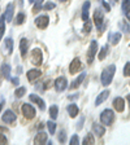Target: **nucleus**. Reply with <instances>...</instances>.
Here are the masks:
<instances>
[{
    "mask_svg": "<svg viewBox=\"0 0 130 145\" xmlns=\"http://www.w3.org/2000/svg\"><path fill=\"white\" fill-rule=\"evenodd\" d=\"M115 71H116V66L115 65H109L102 72V76H100V80H102V84L103 86H109L113 80V76H115Z\"/></svg>",
    "mask_w": 130,
    "mask_h": 145,
    "instance_id": "nucleus-1",
    "label": "nucleus"
},
{
    "mask_svg": "<svg viewBox=\"0 0 130 145\" xmlns=\"http://www.w3.org/2000/svg\"><path fill=\"white\" fill-rule=\"evenodd\" d=\"M113 121H115V113L111 109H106L102 112V114H100V122L102 123H104L106 126H111Z\"/></svg>",
    "mask_w": 130,
    "mask_h": 145,
    "instance_id": "nucleus-2",
    "label": "nucleus"
},
{
    "mask_svg": "<svg viewBox=\"0 0 130 145\" xmlns=\"http://www.w3.org/2000/svg\"><path fill=\"white\" fill-rule=\"evenodd\" d=\"M31 62L35 65V66H39L43 62V56H42V51L39 48H34L31 51Z\"/></svg>",
    "mask_w": 130,
    "mask_h": 145,
    "instance_id": "nucleus-3",
    "label": "nucleus"
},
{
    "mask_svg": "<svg viewBox=\"0 0 130 145\" xmlns=\"http://www.w3.org/2000/svg\"><path fill=\"white\" fill-rule=\"evenodd\" d=\"M21 110H22V114H24V117L26 118V119H33V118L35 117V109H34L30 104H24Z\"/></svg>",
    "mask_w": 130,
    "mask_h": 145,
    "instance_id": "nucleus-4",
    "label": "nucleus"
},
{
    "mask_svg": "<svg viewBox=\"0 0 130 145\" xmlns=\"http://www.w3.org/2000/svg\"><path fill=\"white\" fill-rule=\"evenodd\" d=\"M96 52H98V43L95 42V40H92V42L90 43V48H88V52H87V62H88V65L92 63Z\"/></svg>",
    "mask_w": 130,
    "mask_h": 145,
    "instance_id": "nucleus-5",
    "label": "nucleus"
},
{
    "mask_svg": "<svg viewBox=\"0 0 130 145\" xmlns=\"http://www.w3.org/2000/svg\"><path fill=\"white\" fill-rule=\"evenodd\" d=\"M103 21H104L103 12H102L100 9H98L96 12L94 13V22H95V26L98 27V30H100V31L103 29Z\"/></svg>",
    "mask_w": 130,
    "mask_h": 145,
    "instance_id": "nucleus-6",
    "label": "nucleus"
},
{
    "mask_svg": "<svg viewBox=\"0 0 130 145\" xmlns=\"http://www.w3.org/2000/svg\"><path fill=\"white\" fill-rule=\"evenodd\" d=\"M67 87H68V82L64 76H60V78H57L55 80V88H56L57 92H63Z\"/></svg>",
    "mask_w": 130,
    "mask_h": 145,
    "instance_id": "nucleus-7",
    "label": "nucleus"
},
{
    "mask_svg": "<svg viewBox=\"0 0 130 145\" xmlns=\"http://www.w3.org/2000/svg\"><path fill=\"white\" fill-rule=\"evenodd\" d=\"M48 24H49V18L47 17V16H39V17L35 20V25L39 29H46V27L48 26Z\"/></svg>",
    "mask_w": 130,
    "mask_h": 145,
    "instance_id": "nucleus-8",
    "label": "nucleus"
},
{
    "mask_svg": "<svg viewBox=\"0 0 130 145\" xmlns=\"http://www.w3.org/2000/svg\"><path fill=\"white\" fill-rule=\"evenodd\" d=\"M16 121V114L12 110H5L3 114V122L4 123H13Z\"/></svg>",
    "mask_w": 130,
    "mask_h": 145,
    "instance_id": "nucleus-9",
    "label": "nucleus"
},
{
    "mask_svg": "<svg viewBox=\"0 0 130 145\" xmlns=\"http://www.w3.org/2000/svg\"><path fill=\"white\" fill-rule=\"evenodd\" d=\"M82 63H81V60L79 58H74V60L72 61V63L69 65V71L70 74H76L77 71H78L79 69H81Z\"/></svg>",
    "mask_w": 130,
    "mask_h": 145,
    "instance_id": "nucleus-10",
    "label": "nucleus"
},
{
    "mask_svg": "<svg viewBox=\"0 0 130 145\" xmlns=\"http://www.w3.org/2000/svg\"><path fill=\"white\" fill-rule=\"evenodd\" d=\"M29 48V40L26 38H22L21 42H20V52H21V57L25 58L26 57V52Z\"/></svg>",
    "mask_w": 130,
    "mask_h": 145,
    "instance_id": "nucleus-11",
    "label": "nucleus"
},
{
    "mask_svg": "<svg viewBox=\"0 0 130 145\" xmlns=\"http://www.w3.org/2000/svg\"><path fill=\"white\" fill-rule=\"evenodd\" d=\"M13 12H15V7H13L12 3H9L8 7L5 9V13H4V17H5V21L7 22H11L13 18Z\"/></svg>",
    "mask_w": 130,
    "mask_h": 145,
    "instance_id": "nucleus-12",
    "label": "nucleus"
},
{
    "mask_svg": "<svg viewBox=\"0 0 130 145\" xmlns=\"http://www.w3.org/2000/svg\"><path fill=\"white\" fill-rule=\"evenodd\" d=\"M113 106H115V109L117 110V112H124V108H125V101L122 97H116L115 101H113Z\"/></svg>",
    "mask_w": 130,
    "mask_h": 145,
    "instance_id": "nucleus-13",
    "label": "nucleus"
},
{
    "mask_svg": "<svg viewBox=\"0 0 130 145\" xmlns=\"http://www.w3.org/2000/svg\"><path fill=\"white\" fill-rule=\"evenodd\" d=\"M29 99H30V101H33V103H35L36 105L39 106V109H40V110H44V109H46L44 101H43V100L40 99L39 96H36V95H30V96H29Z\"/></svg>",
    "mask_w": 130,
    "mask_h": 145,
    "instance_id": "nucleus-14",
    "label": "nucleus"
},
{
    "mask_svg": "<svg viewBox=\"0 0 130 145\" xmlns=\"http://www.w3.org/2000/svg\"><path fill=\"white\" fill-rule=\"evenodd\" d=\"M90 1H85L83 3V7H82V20L83 21H87V20H90L88 18V12H90Z\"/></svg>",
    "mask_w": 130,
    "mask_h": 145,
    "instance_id": "nucleus-15",
    "label": "nucleus"
},
{
    "mask_svg": "<svg viewBox=\"0 0 130 145\" xmlns=\"http://www.w3.org/2000/svg\"><path fill=\"white\" fill-rule=\"evenodd\" d=\"M92 131H94V133H96V136H99V137H102V136L106 133V128H104L102 124H99V123L92 124Z\"/></svg>",
    "mask_w": 130,
    "mask_h": 145,
    "instance_id": "nucleus-16",
    "label": "nucleus"
},
{
    "mask_svg": "<svg viewBox=\"0 0 130 145\" xmlns=\"http://www.w3.org/2000/svg\"><path fill=\"white\" fill-rule=\"evenodd\" d=\"M67 110H68V113H69V115L72 118H76L77 115H78V113H79V109H78V106H77L76 104H70V105H68Z\"/></svg>",
    "mask_w": 130,
    "mask_h": 145,
    "instance_id": "nucleus-17",
    "label": "nucleus"
},
{
    "mask_svg": "<svg viewBox=\"0 0 130 145\" xmlns=\"http://www.w3.org/2000/svg\"><path fill=\"white\" fill-rule=\"evenodd\" d=\"M109 96V91H103V92H102V93H100L99 95V96H98L96 97V101H95V105H96V106H99L100 105V104H103L104 103V101H106V100H107V97H108Z\"/></svg>",
    "mask_w": 130,
    "mask_h": 145,
    "instance_id": "nucleus-18",
    "label": "nucleus"
},
{
    "mask_svg": "<svg viewBox=\"0 0 130 145\" xmlns=\"http://www.w3.org/2000/svg\"><path fill=\"white\" fill-rule=\"evenodd\" d=\"M121 38H122V35H121V33H115V34H109V36H108V39L111 40V44H113V45H116V44H118V42L121 40Z\"/></svg>",
    "mask_w": 130,
    "mask_h": 145,
    "instance_id": "nucleus-19",
    "label": "nucleus"
},
{
    "mask_svg": "<svg viewBox=\"0 0 130 145\" xmlns=\"http://www.w3.org/2000/svg\"><path fill=\"white\" fill-rule=\"evenodd\" d=\"M85 78H86V72H81L78 78H77L76 80L73 82L72 84H70V88H72V89H74V88H77L78 86H81V83L85 80Z\"/></svg>",
    "mask_w": 130,
    "mask_h": 145,
    "instance_id": "nucleus-20",
    "label": "nucleus"
},
{
    "mask_svg": "<svg viewBox=\"0 0 130 145\" xmlns=\"http://www.w3.org/2000/svg\"><path fill=\"white\" fill-rule=\"evenodd\" d=\"M40 74H42V72L38 69H33V70H30V71H27V79L30 82H33V80H35L36 78H39Z\"/></svg>",
    "mask_w": 130,
    "mask_h": 145,
    "instance_id": "nucleus-21",
    "label": "nucleus"
},
{
    "mask_svg": "<svg viewBox=\"0 0 130 145\" xmlns=\"http://www.w3.org/2000/svg\"><path fill=\"white\" fill-rule=\"evenodd\" d=\"M35 144H44V142H47V133L46 132H39L36 133L35 136Z\"/></svg>",
    "mask_w": 130,
    "mask_h": 145,
    "instance_id": "nucleus-22",
    "label": "nucleus"
},
{
    "mask_svg": "<svg viewBox=\"0 0 130 145\" xmlns=\"http://www.w3.org/2000/svg\"><path fill=\"white\" fill-rule=\"evenodd\" d=\"M4 49H5L7 54H11L13 51V40L11 38H7L5 43H4Z\"/></svg>",
    "mask_w": 130,
    "mask_h": 145,
    "instance_id": "nucleus-23",
    "label": "nucleus"
},
{
    "mask_svg": "<svg viewBox=\"0 0 130 145\" xmlns=\"http://www.w3.org/2000/svg\"><path fill=\"white\" fill-rule=\"evenodd\" d=\"M1 72H3V75L5 79H11V66H9L8 63H3Z\"/></svg>",
    "mask_w": 130,
    "mask_h": 145,
    "instance_id": "nucleus-24",
    "label": "nucleus"
},
{
    "mask_svg": "<svg viewBox=\"0 0 130 145\" xmlns=\"http://www.w3.org/2000/svg\"><path fill=\"white\" fill-rule=\"evenodd\" d=\"M4 30H5V17L3 14L1 18H0V40H1V38L4 35Z\"/></svg>",
    "mask_w": 130,
    "mask_h": 145,
    "instance_id": "nucleus-25",
    "label": "nucleus"
},
{
    "mask_svg": "<svg viewBox=\"0 0 130 145\" xmlns=\"http://www.w3.org/2000/svg\"><path fill=\"white\" fill-rule=\"evenodd\" d=\"M57 114H59V108L56 105H52L51 108H49V115H51V118L52 119H56Z\"/></svg>",
    "mask_w": 130,
    "mask_h": 145,
    "instance_id": "nucleus-26",
    "label": "nucleus"
},
{
    "mask_svg": "<svg viewBox=\"0 0 130 145\" xmlns=\"http://www.w3.org/2000/svg\"><path fill=\"white\" fill-rule=\"evenodd\" d=\"M82 144H85V145H92V144H95L94 136L91 135V133H88V135L86 136L85 139H83V141H82Z\"/></svg>",
    "mask_w": 130,
    "mask_h": 145,
    "instance_id": "nucleus-27",
    "label": "nucleus"
},
{
    "mask_svg": "<svg viewBox=\"0 0 130 145\" xmlns=\"http://www.w3.org/2000/svg\"><path fill=\"white\" fill-rule=\"evenodd\" d=\"M118 26H120V29H121L125 34H130V26L127 25L126 21H121L120 24H118Z\"/></svg>",
    "mask_w": 130,
    "mask_h": 145,
    "instance_id": "nucleus-28",
    "label": "nucleus"
},
{
    "mask_svg": "<svg viewBox=\"0 0 130 145\" xmlns=\"http://www.w3.org/2000/svg\"><path fill=\"white\" fill-rule=\"evenodd\" d=\"M121 8H122V12H124L125 14H126L127 12H130V0H122Z\"/></svg>",
    "mask_w": 130,
    "mask_h": 145,
    "instance_id": "nucleus-29",
    "label": "nucleus"
},
{
    "mask_svg": "<svg viewBox=\"0 0 130 145\" xmlns=\"http://www.w3.org/2000/svg\"><path fill=\"white\" fill-rule=\"evenodd\" d=\"M107 53H108V45H104V47H102V49L99 52V60H104Z\"/></svg>",
    "mask_w": 130,
    "mask_h": 145,
    "instance_id": "nucleus-30",
    "label": "nucleus"
},
{
    "mask_svg": "<svg viewBox=\"0 0 130 145\" xmlns=\"http://www.w3.org/2000/svg\"><path fill=\"white\" fill-rule=\"evenodd\" d=\"M25 92H26V88H25V87H20V88H17V89H16L15 96L17 97V99H21V97L25 95Z\"/></svg>",
    "mask_w": 130,
    "mask_h": 145,
    "instance_id": "nucleus-31",
    "label": "nucleus"
},
{
    "mask_svg": "<svg viewBox=\"0 0 130 145\" xmlns=\"http://www.w3.org/2000/svg\"><path fill=\"white\" fill-rule=\"evenodd\" d=\"M25 22V14L24 13H18L17 17H16V25H22Z\"/></svg>",
    "mask_w": 130,
    "mask_h": 145,
    "instance_id": "nucleus-32",
    "label": "nucleus"
},
{
    "mask_svg": "<svg viewBox=\"0 0 130 145\" xmlns=\"http://www.w3.org/2000/svg\"><path fill=\"white\" fill-rule=\"evenodd\" d=\"M47 127H48L49 133H51V135H53L55 130H56V123H55V122H52V121H49V122H47Z\"/></svg>",
    "mask_w": 130,
    "mask_h": 145,
    "instance_id": "nucleus-33",
    "label": "nucleus"
},
{
    "mask_svg": "<svg viewBox=\"0 0 130 145\" xmlns=\"http://www.w3.org/2000/svg\"><path fill=\"white\" fill-rule=\"evenodd\" d=\"M42 9H44V10H52V9H55V3L47 1V3H46L42 7Z\"/></svg>",
    "mask_w": 130,
    "mask_h": 145,
    "instance_id": "nucleus-34",
    "label": "nucleus"
},
{
    "mask_svg": "<svg viewBox=\"0 0 130 145\" xmlns=\"http://www.w3.org/2000/svg\"><path fill=\"white\" fill-rule=\"evenodd\" d=\"M59 141L60 142H65L67 141V132L64 130L60 131V133H59Z\"/></svg>",
    "mask_w": 130,
    "mask_h": 145,
    "instance_id": "nucleus-35",
    "label": "nucleus"
},
{
    "mask_svg": "<svg viewBox=\"0 0 130 145\" xmlns=\"http://www.w3.org/2000/svg\"><path fill=\"white\" fill-rule=\"evenodd\" d=\"M83 30H85V33H90V31H91V22H90V20L85 21V26H83Z\"/></svg>",
    "mask_w": 130,
    "mask_h": 145,
    "instance_id": "nucleus-36",
    "label": "nucleus"
},
{
    "mask_svg": "<svg viewBox=\"0 0 130 145\" xmlns=\"http://www.w3.org/2000/svg\"><path fill=\"white\" fill-rule=\"evenodd\" d=\"M78 142H79L78 135H73L72 139H70V142H69V144H70V145H76V144H78Z\"/></svg>",
    "mask_w": 130,
    "mask_h": 145,
    "instance_id": "nucleus-37",
    "label": "nucleus"
},
{
    "mask_svg": "<svg viewBox=\"0 0 130 145\" xmlns=\"http://www.w3.org/2000/svg\"><path fill=\"white\" fill-rule=\"evenodd\" d=\"M124 75L125 76H130V62H127L124 67Z\"/></svg>",
    "mask_w": 130,
    "mask_h": 145,
    "instance_id": "nucleus-38",
    "label": "nucleus"
},
{
    "mask_svg": "<svg viewBox=\"0 0 130 145\" xmlns=\"http://www.w3.org/2000/svg\"><path fill=\"white\" fill-rule=\"evenodd\" d=\"M99 1H100V3H102V5H103L104 8H106V10H108V12H109V10H111V7H109V4H107L106 1H104V0H99Z\"/></svg>",
    "mask_w": 130,
    "mask_h": 145,
    "instance_id": "nucleus-39",
    "label": "nucleus"
},
{
    "mask_svg": "<svg viewBox=\"0 0 130 145\" xmlns=\"http://www.w3.org/2000/svg\"><path fill=\"white\" fill-rule=\"evenodd\" d=\"M7 142H8L7 137L3 135V133H0V144H7Z\"/></svg>",
    "mask_w": 130,
    "mask_h": 145,
    "instance_id": "nucleus-40",
    "label": "nucleus"
},
{
    "mask_svg": "<svg viewBox=\"0 0 130 145\" xmlns=\"http://www.w3.org/2000/svg\"><path fill=\"white\" fill-rule=\"evenodd\" d=\"M83 121H85V118L81 117V121H79V123L77 124V128H78V130H81L82 128V126H83Z\"/></svg>",
    "mask_w": 130,
    "mask_h": 145,
    "instance_id": "nucleus-41",
    "label": "nucleus"
},
{
    "mask_svg": "<svg viewBox=\"0 0 130 145\" xmlns=\"http://www.w3.org/2000/svg\"><path fill=\"white\" fill-rule=\"evenodd\" d=\"M11 80H12V83H13V84H16V86L20 84V79H18V78H12Z\"/></svg>",
    "mask_w": 130,
    "mask_h": 145,
    "instance_id": "nucleus-42",
    "label": "nucleus"
},
{
    "mask_svg": "<svg viewBox=\"0 0 130 145\" xmlns=\"http://www.w3.org/2000/svg\"><path fill=\"white\" fill-rule=\"evenodd\" d=\"M4 103H5V100H1V103H0V113H1V110H3V108H4Z\"/></svg>",
    "mask_w": 130,
    "mask_h": 145,
    "instance_id": "nucleus-43",
    "label": "nucleus"
},
{
    "mask_svg": "<svg viewBox=\"0 0 130 145\" xmlns=\"http://www.w3.org/2000/svg\"><path fill=\"white\" fill-rule=\"evenodd\" d=\"M36 3H38V4H42V3H43V0H36Z\"/></svg>",
    "mask_w": 130,
    "mask_h": 145,
    "instance_id": "nucleus-44",
    "label": "nucleus"
},
{
    "mask_svg": "<svg viewBox=\"0 0 130 145\" xmlns=\"http://www.w3.org/2000/svg\"><path fill=\"white\" fill-rule=\"evenodd\" d=\"M126 99H127V101H129V105H130V95H127Z\"/></svg>",
    "mask_w": 130,
    "mask_h": 145,
    "instance_id": "nucleus-45",
    "label": "nucleus"
},
{
    "mask_svg": "<svg viewBox=\"0 0 130 145\" xmlns=\"http://www.w3.org/2000/svg\"><path fill=\"white\" fill-rule=\"evenodd\" d=\"M126 17H127V18H129V20H130V12H127V13H126Z\"/></svg>",
    "mask_w": 130,
    "mask_h": 145,
    "instance_id": "nucleus-46",
    "label": "nucleus"
},
{
    "mask_svg": "<svg viewBox=\"0 0 130 145\" xmlns=\"http://www.w3.org/2000/svg\"><path fill=\"white\" fill-rule=\"evenodd\" d=\"M29 3H34V0H29Z\"/></svg>",
    "mask_w": 130,
    "mask_h": 145,
    "instance_id": "nucleus-47",
    "label": "nucleus"
},
{
    "mask_svg": "<svg viewBox=\"0 0 130 145\" xmlns=\"http://www.w3.org/2000/svg\"><path fill=\"white\" fill-rule=\"evenodd\" d=\"M117 1H118V0H113V3H117Z\"/></svg>",
    "mask_w": 130,
    "mask_h": 145,
    "instance_id": "nucleus-48",
    "label": "nucleus"
},
{
    "mask_svg": "<svg viewBox=\"0 0 130 145\" xmlns=\"http://www.w3.org/2000/svg\"><path fill=\"white\" fill-rule=\"evenodd\" d=\"M59 1H67V0H59Z\"/></svg>",
    "mask_w": 130,
    "mask_h": 145,
    "instance_id": "nucleus-49",
    "label": "nucleus"
}]
</instances>
